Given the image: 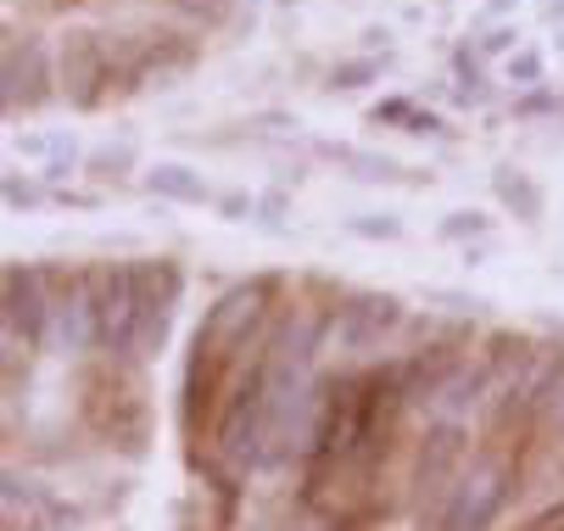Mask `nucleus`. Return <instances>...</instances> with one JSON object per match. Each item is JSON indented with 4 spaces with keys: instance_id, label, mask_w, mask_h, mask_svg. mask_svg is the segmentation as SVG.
Here are the masks:
<instances>
[{
    "instance_id": "obj_1",
    "label": "nucleus",
    "mask_w": 564,
    "mask_h": 531,
    "mask_svg": "<svg viewBox=\"0 0 564 531\" xmlns=\"http://www.w3.org/2000/svg\"><path fill=\"white\" fill-rule=\"evenodd\" d=\"M509 487H514V465L509 459H487L453 492V509H447L442 531H487L492 514L509 503Z\"/></svg>"
},
{
    "instance_id": "obj_2",
    "label": "nucleus",
    "mask_w": 564,
    "mask_h": 531,
    "mask_svg": "<svg viewBox=\"0 0 564 531\" xmlns=\"http://www.w3.org/2000/svg\"><path fill=\"white\" fill-rule=\"evenodd\" d=\"M531 531H564V509H547V514H542Z\"/></svg>"
}]
</instances>
